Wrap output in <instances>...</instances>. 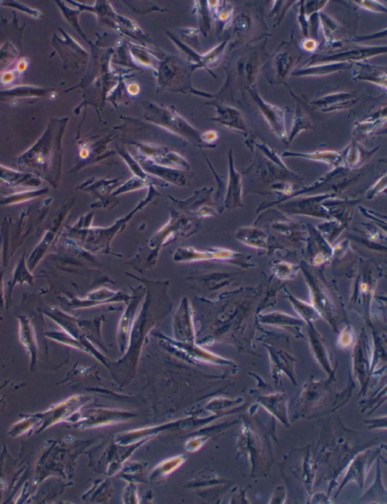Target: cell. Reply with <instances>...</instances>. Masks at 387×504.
I'll return each mask as SVG.
<instances>
[{"instance_id":"obj_1","label":"cell","mask_w":387,"mask_h":504,"mask_svg":"<svg viewBox=\"0 0 387 504\" xmlns=\"http://www.w3.org/2000/svg\"><path fill=\"white\" fill-rule=\"evenodd\" d=\"M386 53V47H362L347 50L345 52L336 53L332 55L313 58L312 64L321 62H349L351 61H360L368 58Z\"/></svg>"},{"instance_id":"obj_2","label":"cell","mask_w":387,"mask_h":504,"mask_svg":"<svg viewBox=\"0 0 387 504\" xmlns=\"http://www.w3.org/2000/svg\"><path fill=\"white\" fill-rule=\"evenodd\" d=\"M254 99L263 112L265 118L268 121L271 129L277 134L279 138L286 139V134L284 127V113L278 108L264 102L259 96L254 94Z\"/></svg>"},{"instance_id":"obj_3","label":"cell","mask_w":387,"mask_h":504,"mask_svg":"<svg viewBox=\"0 0 387 504\" xmlns=\"http://www.w3.org/2000/svg\"><path fill=\"white\" fill-rule=\"evenodd\" d=\"M19 338L31 357V366L37 362V340L31 323L25 316H19Z\"/></svg>"},{"instance_id":"obj_4","label":"cell","mask_w":387,"mask_h":504,"mask_svg":"<svg viewBox=\"0 0 387 504\" xmlns=\"http://www.w3.org/2000/svg\"><path fill=\"white\" fill-rule=\"evenodd\" d=\"M352 67V63L341 62L331 64H315L313 66L306 67L302 69L293 72L292 75L295 76H321L325 75L333 72L348 70Z\"/></svg>"},{"instance_id":"obj_5","label":"cell","mask_w":387,"mask_h":504,"mask_svg":"<svg viewBox=\"0 0 387 504\" xmlns=\"http://www.w3.org/2000/svg\"><path fill=\"white\" fill-rule=\"evenodd\" d=\"M358 80L366 81L382 86L386 89V73L385 70L375 66H364L360 73L357 76Z\"/></svg>"},{"instance_id":"obj_6","label":"cell","mask_w":387,"mask_h":504,"mask_svg":"<svg viewBox=\"0 0 387 504\" xmlns=\"http://www.w3.org/2000/svg\"><path fill=\"white\" fill-rule=\"evenodd\" d=\"M320 23L323 25V30L326 40L328 43H333L338 41L340 35V29L338 24L334 20L326 14H320Z\"/></svg>"},{"instance_id":"obj_7","label":"cell","mask_w":387,"mask_h":504,"mask_svg":"<svg viewBox=\"0 0 387 504\" xmlns=\"http://www.w3.org/2000/svg\"><path fill=\"white\" fill-rule=\"evenodd\" d=\"M288 155L304 157L309 158V160L323 162L333 165H336L340 160V154L335 152H318L310 154L285 153V156Z\"/></svg>"},{"instance_id":"obj_8","label":"cell","mask_w":387,"mask_h":504,"mask_svg":"<svg viewBox=\"0 0 387 504\" xmlns=\"http://www.w3.org/2000/svg\"><path fill=\"white\" fill-rule=\"evenodd\" d=\"M350 101H353V96L349 93H336V94L329 95L317 101L315 104L319 106H331L329 108L336 107L338 105L343 107V103H348Z\"/></svg>"},{"instance_id":"obj_9","label":"cell","mask_w":387,"mask_h":504,"mask_svg":"<svg viewBox=\"0 0 387 504\" xmlns=\"http://www.w3.org/2000/svg\"><path fill=\"white\" fill-rule=\"evenodd\" d=\"M362 9L374 12H386V7L377 1H356Z\"/></svg>"},{"instance_id":"obj_10","label":"cell","mask_w":387,"mask_h":504,"mask_svg":"<svg viewBox=\"0 0 387 504\" xmlns=\"http://www.w3.org/2000/svg\"><path fill=\"white\" fill-rule=\"evenodd\" d=\"M34 423L35 419L31 418V420H27L25 422L21 423L19 425L18 424L17 427H14V429L12 430L11 435L19 436L21 435V433H25L27 429H29V427H32L34 426Z\"/></svg>"},{"instance_id":"obj_11","label":"cell","mask_w":387,"mask_h":504,"mask_svg":"<svg viewBox=\"0 0 387 504\" xmlns=\"http://www.w3.org/2000/svg\"><path fill=\"white\" fill-rule=\"evenodd\" d=\"M301 47L308 53H315L319 48V42L314 39H306L301 43Z\"/></svg>"}]
</instances>
